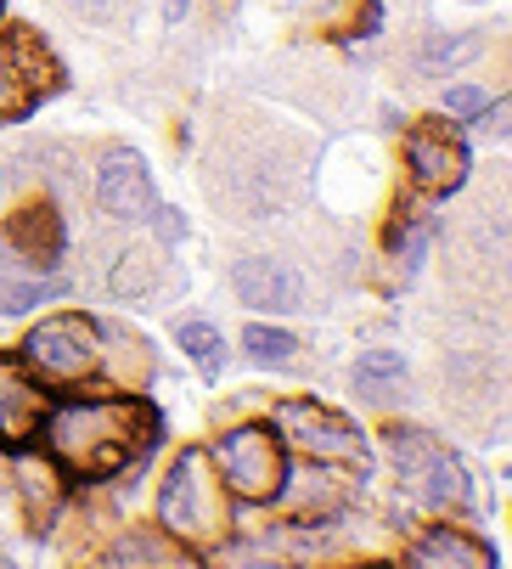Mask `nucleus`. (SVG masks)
Here are the masks:
<instances>
[{
    "label": "nucleus",
    "instance_id": "f257e3e1",
    "mask_svg": "<svg viewBox=\"0 0 512 569\" xmlns=\"http://www.w3.org/2000/svg\"><path fill=\"white\" fill-rule=\"evenodd\" d=\"M152 435V418L141 400H68L57 412H46V440L57 462L79 479H113L119 468L135 462V440Z\"/></svg>",
    "mask_w": 512,
    "mask_h": 569
},
{
    "label": "nucleus",
    "instance_id": "f03ea898",
    "mask_svg": "<svg viewBox=\"0 0 512 569\" xmlns=\"http://www.w3.org/2000/svg\"><path fill=\"white\" fill-rule=\"evenodd\" d=\"M158 513H163V530L169 536H214L220 530V513H225V485L209 473V451L203 446H187L181 462L169 468L163 491H158Z\"/></svg>",
    "mask_w": 512,
    "mask_h": 569
},
{
    "label": "nucleus",
    "instance_id": "7ed1b4c3",
    "mask_svg": "<svg viewBox=\"0 0 512 569\" xmlns=\"http://www.w3.org/2000/svg\"><path fill=\"white\" fill-rule=\"evenodd\" d=\"M277 429L288 446H299L304 457L315 462H338V468H355L367 473L372 457H367V440L350 418H338L332 406H315V400H282L277 406Z\"/></svg>",
    "mask_w": 512,
    "mask_h": 569
},
{
    "label": "nucleus",
    "instance_id": "20e7f679",
    "mask_svg": "<svg viewBox=\"0 0 512 569\" xmlns=\"http://www.w3.org/2000/svg\"><path fill=\"white\" fill-rule=\"evenodd\" d=\"M23 361L40 372V378H51V383H73V378H84L97 361H102V333H97V321H84V316H46L40 328L29 333V345H23Z\"/></svg>",
    "mask_w": 512,
    "mask_h": 569
},
{
    "label": "nucleus",
    "instance_id": "39448f33",
    "mask_svg": "<svg viewBox=\"0 0 512 569\" xmlns=\"http://www.w3.org/2000/svg\"><path fill=\"white\" fill-rule=\"evenodd\" d=\"M214 457H220L225 485H231L242 502H265V497H277V491H282V479H288V468H282V440L271 435V423L231 429V435L220 440Z\"/></svg>",
    "mask_w": 512,
    "mask_h": 569
},
{
    "label": "nucleus",
    "instance_id": "423d86ee",
    "mask_svg": "<svg viewBox=\"0 0 512 569\" xmlns=\"http://www.w3.org/2000/svg\"><path fill=\"white\" fill-rule=\"evenodd\" d=\"M405 152H411V176H416L422 192H456L468 181V147L440 119H422L411 130Z\"/></svg>",
    "mask_w": 512,
    "mask_h": 569
},
{
    "label": "nucleus",
    "instance_id": "0eeeda50",
    "mask_svg": "<svg viewBox=\"0 0 512 569\" xmlns=\"http://www.w3.org/2000/svg\"><path fill=\"white\" fill-rule=\"evenodd\" d=\"M97 203L102 214L113 220H147L152 214V170H147V158L130 152V147H113L102 158V170H97Z\"/></svg>",
    "mask_w": 512,
    "mask_h": 569
},
{
    "label": "nucleus",
    "instance_id": "6e6552de",
    "mask_svg": "<svg viewBox=\"0 0 512 569\" xmlns=\"http://www.w3.org/2000/svg\"><path fill=\"white\" fill-rule=\"evenodd\" d=\"M46 412H51V395L23 372V361L0 356V446H23L46 429Z\"/></svg>",
    "mask_w": 512,
    "mask_h": 569
},
{
    "label": "nucleus",
    "instance_id": "1a4fd4ad",
    "mask_svg": "<svg viewBox=\"0 0 512 569\" xmlns=\"http://www.w3.org/2000/svg\"><path fill=\"white\" fill-rule=\"evenodd\" d=\"M62 249H68V231H62V214L51 203H23L7 220V260L34 266V271H57Z\"/></svg>",
    "mask_w": 512,
    "mask_h": 569
},
{
    "label": "nucleus",
    "instance_id": "9d476101",
    "mask_svg": "<svg viewBox=\"0 0 512 569\" xmlns=\"http://www.w3.org/2000/svg\"><path fill=\"white\" fill-rule=\"evenodd\" d=\"M231 288L248 310H271V316H293L304 310V277L282 260H237Z\"/></svg>",
    "mask_w": 512,
    "mask_h": 569
},
{
    "label": "nucleus",
    "instance_id": "9b49d317",
    "mask_svg": "<svg viewBox=\"0 0 512 569\" xmlns=\"http://www.w3.org/2000/svg\"><path fill=\"white\" fill-rule=\"evenodd\" d=\"M46 91V62L29 40H0V119H23Z\"/></svg>",
    "mask_w": 512,
    "mask_h": 569
},
{
    "label": "nucleus",
    "instance_id": "f8f14e48",
    "mask_svg": "<svg viewBox=\"0 0 512 569\" xmlns=\"http://www.w3.org/2000/svg\"><path fill=\"white\" fill-rule=\"evenodd\" d=\"M411 563L416 569H490L495 563V547H484V541H473V536H462V530H429L416 547H411Z\"/></svg>",
    "mask_w": 512,
    "mask_h": 569
},
{
    "label": "nucleus",
    "instance_id": "ddd939ff",
    "mask_svg": "<svg viewBox=\"0 0 512 569\" xmlns=\"http://www.w3.org/2000/svg\"><path fill=\"white\" fill-rule=\"evenodd\" d=\"M108 563H198L187 541H158V530H130L119 547H108Z\"/></svg>",
    "mask_w": 512,
    "mask_h": 569
},
{
    "label": "nucleus",
    "instance_id": "4468645a",
    "mask_svg": "<svg viewBox=\"0 0 512 569\" xmlns=\"http://www.w3.org/2000/svg\"><path fill=\"white\" fill-rule=\"evenodd\" d=\"M422 473H429L422 497H429L434 508H462V502H468V473H462V462H451L445 451H434Z\"/></svg>",
    "mask_w": 512,
    "mask_h": 569
},
{
    "label": "nucleus",
    "instance_id": "2eb2a0df",
    "mask_svg": "<svg viewBox=\"0 0 512 569\" xmlns=\"http://www.w3.org/2000/svg\"><path fill=\"white\" fill-rule=\"evenodd\" d=\"M242 350L260 361V367H288L299 356V339L288 328H265V321H253V328L242 333Z\"/></svg>",
    "mask_w": 512,
    "mask_h": 569
},
{
    "label": "nucleus",
    "instance_id": "dca6fc26",
    "mask_svg": "<svg viewBox=\"0 0 512 569\" xmlns=\"http://www.w3.org/2000/svg\"><path fill=\"white\" fill-rule=\"evenodd\" d=\"M18 479H23V497H29V519L46 525V513L57 508V473L51 468H34L29 457L18 462Z\"/></svg>",
    "mask_w": 512,
    "mask_h": 569
},
{
    "label": "nucleus",
    "instance_id": "f3484780",
    "mask_svg": "<svg viewBox=\"0 0 512 569\" xmlns=\"http://www.w3.org/2000/svg\"><path fill=\"white\" fill-rule=\"evenodd\" d=\"M175 339H181V350H187V356H192V361H198L209 378L220 372V350H225V345H220V333L209 328V321H181Z\"/></svg>",
    "mask_w": 512,
    "mask_h": 569
},
{
    "label": "nucleus",
    "instance_id": "a211bd4d",
    "mask_svg": "<svg viewBox=\"0 0 512 569\" xmlns=\"http://www.w3.org/2000/svg\"><path fill=\"white\" fill-rule=\"evenodd\" d=\"M394 378H405V356H400V350H367L361 367H355V383H361V389H383V383H394Z\"/></svg>",
    "mask_w": 512,
    "mask_h": 569
},
{
    "label": "nucleus",
    "instance_id": "6ab92c4d",
    "mask_svg": "<svg viewBox=\"0 0 512 569\" xmlns=\"http://www.w3.org/2000/svg\"><path fill=\"white\" fill-rule=\"evenodd\" d=\"M57 299V288H40V282H12V277H0V316H29L34 305Z\"/></svg>",
    "mask_w": 512,
    "mask_h": 569
},
{
    "label": "nucleus",
    "instance_id": "aec40b11",
    "mask_svg": "<svg viewBox=\"0 0 512 569\" xmlns=\"http://www.w3.org/2000/svg\"><path fill=\"white\" fill-rule=\"evenodd\" d=\"M108 288H113L119 299H130V293H141V288H152V260H147V254H124V260L113 266V277H108Z\"/></svg>",
    "mask_w": 512,
    "mask_h": 569
},
{
    "label": "nucleus",
    "instance_id": "412c9836",
    "mask_svg": "<svg viewBox=\"0 0 512 569\" xmlns=\"http://www.w3.org/2000/svg\"><path fill=\"white\" fill-rule=\"evenodd\" d=\"M389 451H394V462H400V473L411 468V473H422L429 468V457H434V446L422 440V435H405V429H394L389 435Z\"/></svg>",
    "mask_w": 512,
    "mask_h": 569
},
{
    "label": "nucleus",
    "instance_id": "4be33fe9",
    "mask_svg": "<svg viewBox=\"0 0 512 569\" xmlns=\"http://www.w3.org/2000/svg\"><path fill=\"white\" fill-rule=\"evenodd\" d=\"M445 108H451L456 119H479V113H484V91H473V86H456V91L445 97Z\"/></svg>",
    "mask_w": 512,
    "mask_h": 569
},
{
    "label": "nucleus",
    "instance_id": "5701e85b",
    "mask_svg": "<svg viewBox=\"0 0 512 569\" xmlns=\"http://www.w3.org/2000/svg\"><path fill=\"white\" fill-rule=\"evenodd\" d=\"M147 220H158V237H163V242H181V231H187L181 209H158V203H152V214H147Z\"/></svg>",
    "mask_w": 512,
    "mask_h": 569
},
{
    "label": "nucleus",
    "instance_id": "b1692460",
    "mask_svg": "<svg viewBox=\"0 0 512 569\" xmlns=\"http://www.w3.org/2000/svg\"><path fill=\"white\" fill-rule=\"evenodd\" d=\"M468 51H473V46H445V40H440L429 57H434V62H451V57H468Z\"/></svg>",
    "mask_w": 512,
    "mask_h": 569
},
{
    "label": "nucleus",
    "instance_id": "393cba45",
    "mask_svg": "<svg viewBox=\"0 0 512 569\" xmlns=\"http://www.w3.org/2000/svg\"><path fill=\"white\" fill-rule=\"evenodd\" d=\"M181 12H187V0H163V18H169V23H175Z\"/></svg>",
    "mask_w": 512,
    "mask_h": 569
},
{
    "label": "nucleus",
    "instance_id": "a878e982",
    "mask_svg": "<svg viewBox=\"0 0 512 569\" xmlns=\"http://www.w3.org/2000/svg\"><path fill=\"white\" fill-rule=\"evenodd\" d=\"M0 12H7V0H0Z\"/></svg>",
    "mask_w": 512,
    "mask_h": 569
}]
</instances>
